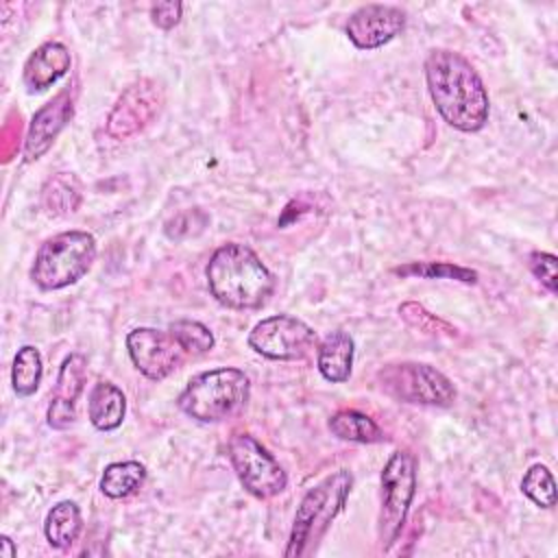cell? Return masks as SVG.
Masks as SVG:
<instances>
[{
    "mask_svg": "<svg viewBox=\"0 0 558 558\" xmlns=\"http://www.w3.org/2000/svg\"><path fill=\"white\" fill-rule=\"evenodd\" d=\"M425 81L442 120L464 133H475L488 122V92L484 81L460 52L438 48L425 59Z\"/></svg>",
    "mask_w": 558,
    "mask_h": 558,
    "instance_id": "cell-1",
    "label": "cell"
},
{
    "mask_svg": "<svg viewBox=\"0 0 558 558\" xmlns=\"http://www.w3.org/2000/svg\"><path fill=\"white\" fill-rule=\"evenodd\" d=\"M211 296L229 310L262 307L275 290V277L253 248L227 242L214 251L205 268Z\"/></svg>",
    "mask_w": 558,
    "mask_h": 558,
    "instance_id": "cell-2",
    "label": "cell"
},
{
    "mask_svg": "<svg viewBox=\"0 0 558 558\" xmlns=\"http://www.w3.org/2000/svg\"><path fill=\"white\" fill-rule=\"evenodd\" d=\"M351 486V471L338 469L331 475L323 477L303 495L292 521L288 547L283 551L286 558L310 556L318 547L320 538L327 534L333 519L342 512Z\"/></svg>",
    "mask_w": 558,
    "mask_h": 558,
    "instance_id": "cell-3",
    "label": "cell"
},
{
    "mask_svg": "<svg viewBox=\"0 0 558 558\" xmlns=\"http://www.w3.org/2000/svg\"><path fill=\"white\" fill-rule=\"evenodd\" d=\"M248 395V375L240 368L222 366L194 375L179 395L177 403L187 416L201 423H216L242 410Z\"/></svg>",
    "mask_w": 558,
    "mask_h": 558,
    "instance_id": "cell-4",
    "label": "cell"
},
{
    "mask_svg": "<svg viewBox=\"0 0 558 558\" xmlns=\"http://www.w3.org/2000/svg\"><path fill=\"white\" fill-rule=\"evenodd\" d=\"M96 259V240L87 231H61L48 238L31 266V279L41 290H61L85 277Z\"/></svg>",
    "mask_w": 558,
    "mask_h": 558,
    "instance_id": "cell-5",
    "label": "cell"
},
{
    "mask_svg": "<svg viewBox=\"0 0 558 558\" xmlns=\"http://www.w3.org/2000/svg\"><path fill=\"white\" fill-rule=\"evenodd\" d=\"M379 388L405 403L447 408L456 401V388L451 379L438 368L423 362H397L377 371Z\"/></svg>",
    "mask_w": 558,
    "mask_h": 558,
    "instance_id": "cell-6",
    "label": "cell"
},
{
    "mask_svg": "<svg viewBox=\"0 0 558 558\" xmlns=\"http://www.w3.org/2000/svg\"><path fill=\"white\" fill-rule=\"evenodd\" d=\"M416 493V458L408 449H397L381 471V508L377 519V534L381 549H388L408 517Z\"/></svg>",
    "mask_w": 558,
    "mask_h": 558,
    "instance_id": "cell-7",
    "label": "cell"
},
{
    "mask_svg": "<svg viewBox=\"0 0 558 558\" xmlns=\"http://www.w3.org/2000/svg\"><path fill=\"white\" fill-rule=\"evenodd\" d=\"M227 449L240 484L253 497L270 499L286 488L288 475L283 466L251 434H233Z\"/></svg>",
    "mask_w": 558,
    "mask_h": 558,
    "instance_id": "cell-8",
    "label": "cell"
},
{
    "mask_svg": "<svg viewBox=\"0 0 558 558\" xmlns=\"http://www.w3.org/2000/svg\"><path fill=\"white\" fill-rule=\"evenodd\" d=\"M248 344L253 351L268 360H303L316 347V331L296 316L277 314L259 320L251 333Z\"/></svg>",
    "mask_w": 558,
    "mask_h": 558,
    "instance_id": "cell-9",
    "label": "cell"
},
{
    "mask_svg": "<svg viewBox=\"0 0 558 558\" xmlns=\"http://www.w3.org/2000/svg\"><path fill=\"white\" fill-rule=\"evenodd\" d=\"M126 349L135 368L155 381L166 379L187 357L170 329L161 331L153 327H137L129 331Z\"/></svg>",
    "mask_w": 558,
    "mask_h": 558,
    "instance_id": "cell-10",
    "label": "cell"
},
{
    "mask_svg": "<svg viewBox=\"0 0 558 558\" xmlns=\"http://www.w3.org/2000/svg\"><path fill=\"white\" fill-rule=\"evenodd\" d=\"M163 105V92L153 78L131 83L116 100L109 118L107 133L116 140H126L148 126Z\"/></svg>",
    "mask_w": 558,
    "mask_h": 558,
    "instance_id": "cell-11",
    "label": "cell"
},
{
    "mask_svg": "<svg viewBox=\"0 0 558 558\" xmlns=\"http://www.w3.org/2000/svg\"><path fill=\"white\" fill-rule=\"evenodd\" d=\"M405 28V11L395 4H364L347 20V37L360 50H373Z\"/></svg>",
    "mask_w": 558,
    "mask_h": 558,
    "instance_id": "cell-12",
    "label": "cell"
},
{
    "mask_svg": "<svg viewBox=\"0 0 558 558\" xmlns=\"http://www.w3.org/2000/svg\"><path fill=\"white\" fill-rule=\"evenodd\" d=\"M87 362L81 353H72L63 360L59 368V377L54 384V395L50 399L46 418L52 429H65L76 418V399L85 386Z\"/></svg>",
    "mask_w": 558,
    "mask_h": 558,
    "instance_id": "cell-13",
    "label": "cell"
},
{
    "mask_svg": "<svg viewBox=\"0 0 558 558\" xmlns=\"http://www.w3.org/2000/svg\"><path fill=\"white\" fill-rule=\"evenodd\" d=\"M72 118V94L63 89L54 96L48 105H44L31 120L26 140H24V159L35 161L39 159L57 140L61 129Z\"/></svg>",
    "mask_w": 558,
    "mask_h": 558,
    "instance_id": "cell-14",
    "label": "cell"
},
{
    "mask_svg": "<svg viewBox=\"0 0 558 558\" xmlns=\"http://www.w3.org/2000/svg\"><path fill=\"white\" fill-rule=\"evenodd\" d=\"M70 65L72 59L68 48L59 41H46L37 46L26 59L22 72L24 85L28 87V92H41L57 83L70 70Z\"/></svg>",
    "mask_w": 558,
    "mask_h": 558,
    "instance_id": "cell-15",
    "label": "cell"
},
{
    "mask_svg": "<svg viewBox=\"0 0 558 558\" xmlns=\"http://www.w3.org/2000/svg\"><path fill=\"white\" fill-rule=\"evenodd\" d=\"M353 351H355V344L347 331L336 329V331L327 333L320 340L318 353H316V366H318L320 375L331 384L347 381L351 377Z\"/></svg>",
    "mask_w": 558,
    "mask_h": 558,
    "instance_id": "cell-16",
    "label": "cell"
},
{
    "mask_svg": "<svg viewBox=\"0 0 558 558\" xmlns=\"http://www.w3.org/2000/svg\"><path fill=\"white\" fill-rule=\"evenodd\" d=\"M126 412L124 392L111 381H98L87 399V416L92 425L100 432H111L120 427Z\"/></svg>",
    "mask_w": 558,
    "mask_h": 558,
    "instance_id": "cell-17",
    "label": "cell"
},
{
    "mask_svg": "<svg viewBox=\"0 0 558 558\" xmlns=\"http://www.w3.org/2000/svg\"><path fill=\"white\" fill-rule=\"evenodd\" d=\"M81 530H83V517L74 501L65 499L48 510L44 534L52 547L57 549L70 547L78 538Z\"/></svg>",
    "mask_w": 558,
    "mask_h": 558,
    "instance_id": "cell-18",
    "label": "cell"
},
{
    "mask_svg": "<svg viewBox=\"0 0 558 558\" xmlns=\"http://www.w3.org/2000/svg\"><path fill=\"white\" fill-rule=\"evenodd\" d=\"M83 198L81 181L70 172H59L48 179L41 190V205L50 216H65L78 209Z\"/></svg>",
    "mask_w": 558,
    "mask_h": 558,
    "instance_id": "cell-19",
    "label": "cell"
},
{
    "mask_svg": "<svg viewBox=\"0 0 558 558\" xmlns=\"http://www.w3.org/2000/svg\"><path fill=\"white\" fill-rule=\"evenodd\" d=\"M327 425H329L331 434L338 436L340 440L364 442V445L384 440L381 427L371 416H366L357 410H338L336 414H331Z\"/></svg>",
    "mask_w": 558,
    "mask_h": 558,
    "instance_id": "cell-20",
    "label": "cell"
},
{
    "mask_svg": "<svg viewBox=\"0 0 558 558\" xmlns=\"http://www.w3.org/2000/svg\"><path fill=\"white\" fill-rule=\"evenodd\" d=\"M146 480V469L137 460L111 462L100 477V490L111 499H124L133 495Z\"/></svg>",
    "mask_w": 558,
    "mask_h": 558,
    "instance_id": "cell-21",
    "label": "cell"
},
{
    "mask_svg": "<svg viewBox=\"0 0 558 558\" xmlns=\"http://www.w3.org/2000/svg\"><path fill=\"white\" fill-rule=\"evenodd\" d=\"M41 373H44V366H41L39 351L31 344L22 347L15 353L13 368H11V384H13L15 395H20V397L33 395L41 384Z\"/></svg>",
    "mask_w": 558,
    "mask_h": 558,
    "instance_id": "cell-22",
    "label": "cell"
},
{
    "mask_svg": "<svg viewBox=\"0 0 558 558\" xmlns=\"http://www.w3.org/2000/svg\"><path fill=\"white\" fill-rule=\"evenodd\" d=\"M395 275L401 277H425V279H456L462 283H475L477 272L449 262H410L405 266L392 268Z\"/></svg>",
    "mask_w": 558,
    "mask_h": 558,
    "instance_id": "cell-23",
    "label": "cell"
},
{
    "mask_svg": "<svg viewBox=\"0 0 558 558\" xmlns=\"http://www.w3.org/2000/svg\"><path fill=\"white\" fill-rule=\"evenodd\" d=\"M168 329L172 331V336L179 340V344L187 355H203L214 347V333L209 331V327H205L198 320H187V318L174 320Z\"/></svg>",
    "mask_w": 558,
    "mask_h": 558,
    "instance_id": "cell-24",
    "label": "cell"
},
{
    "mask_svg": "<svg viewBox=\"0 0 558 558\" xmlns=\"http://www.w3.org/2000/svg\"><path fill=\"white\" fill-rule=\"evenodd\" d=\"M521 490L541 508H554L556 506V484L545 464H532L523 480Z\"/></svg>",
    "mask_w": 558,
    "mask_h": 558,
    "instance_id": "cell-25",
    "label": "cell"
},
{
    "mask_svg": "<svg viewBox=\"0 0 558 558\" xmlns=\"http://www.w3.org/2000/svg\"><path fill=\"white\" fill-rule=\"evenodd\" d=\"M527 266L532 270V275L551 292H558V259L551 253L545 251H534L527 257Z\"/></svg>",
    "mask_w": 558,
    "mask_h": 558,
    "instance_id": "cell-26",
    "label": "cell"
},
{
    "mask_svg": "<svg viewBox=\"0 0 558 558\" xmlns=\"http://www.w3.org/2000/svg\"><path fill=\"white\" fill-rule=\"evenodd\" d=\"M399 314H401V318H403L408 325H412V327H416V329H421V331L436 333L438 327H440V329H451L447 323H442L440 318L432 316V314H429L423 305H418V303H403V305L399 307Z\"/></svg>",
    "mask_w": 558,
    "mask_h": 558,
    "instance_id": "cell-27",
    "label": "cell"
},
{
    "mask_svg": "<svg viewBox=\"0 0 558 558\" xmlns=\"http://www.w3.org/2000/svg\"><path fill=\"white\" fill-rule=\"evenodd\" d=\"M181 13H183V4H181V2H174V0H170V2H157V4L150 7V20H153V24H155L157 28H163V31L177 26L179 20H181Z\"/></svg>",
    "mask_w": 558,
    "mask_h": 558,
    "instance_id": "cell-28",
    "label": "cell"
},
{
    "mask_svg": "<svg viewBox=\"0 0 558 558\" xmlns=\"http://www.w3.org/2000/svg\"><path fill=\"white\" fill-rule=\"evenodd\" d=\"M0 541H2V551H0V556H4V558H13V556H15V547H13V541H11L9 536H2Z\"/></svg>",
    "mask_w": 558,
    "mask_h": 558,
    "instance_id": "cell-29",
    "label": "cell"
}]
</instances>
